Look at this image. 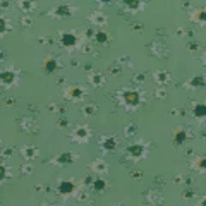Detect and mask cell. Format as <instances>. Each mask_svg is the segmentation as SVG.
<instances>
[{
  "label": "cell",
  "instance_id": "obj_19",
  "mask_svg": "<svg viewBox=\"0 0 206 206\" xmlns=\"http://www.w3.org/2000/svg\"><path fill=\"white\" fill-rule=\"evenodd\" d=\"M156 79H158V81H163V83H165V81H168V74H167V72H158V74H156Z\"/></svg>",
  "mask_w": 206,
  "mask_h": 206
},
{
  "label": "cell",
  "instance_id": "obj_2",
  "mask_svg": "<svg viewBox=\"0 0 206 206\" xmlns=\"http://www.w3.org/2000/svg\"><path fill=\"white\" fill-rule=\"evenodd\" d=\"M59 191L62 194H70V192L74 191V184H72V182H62L59 186Z\"/></svg>",
  "mask_w": 206,
  "mask_h": 206
},
{
  "label": "cell",
  "instance_id": "obj_15",
  "mask_svg": "<svg viewBox=\"0 0 206 206\" xmlns=\"http://www.w3.org/2000/svg\"><path fill=\"white\" fill-rule=\"evenodd\" d=\"M81 95H83L81 88H70V96H72V98H79Z\"/></svg>",
  "mask_w": 206,
  "mask_h": 206
},
{
  "label": "cell",
  "instance_id": "obj_13",
  "mask_svg": "<svg viewBox=\"0 0 206 206\" xmlns=\"http://www.w3.org/2000/svg\"><path fill=\"white\" fill-rule=\"evenodd\" d=\"M107 33H103V31H100V33H96V41H98V43H105V41H107Z\"/></svg>",
  "mask_w": 206,
  "mask_h": 206
},
{
  "label": "cell",
  "instance_id": "obj_17",
  "mask_svg": "<svg viewBox=\"0 0 206 206\" xmlns=\"http://www.w3.org/2000/svg\"><path fill=\"white\" fill-rule=\"evenodd\" d=\"M95 189H96V191H103V189H105V182H103V180H95Z\"/></svg>",
  "mask_w": 206,
  "mask_h": 206
},
{
  "label": "cell",
  "instance_id": "obj_14",
  "mask_svg": "<svg viewBox=\"0 0 206 206\" xmlns=\"http://www.w3.org/2000/svg\"><path fill=\"white\" fill-rule=\"evenodd\" d=\"M57 14H59V16H69V14H70V10H69L65 5H60L59 9H57Z\"/></svg>",
  "mask_w": 206,
  "mask_h": 206
},
{
  "label": "cell",
  "instance_id": "obj_4",
  "mask_svg": "<svg viewBox=\"0 0 206 206\" xmlns=\"http://www.w3.org/2000/svg\"><path fill=\"white\" fill-rule=\"evenodd\" d=\"M129 151H131V155H132L134 158H139L141 155H143L144 148L141 146V144H134V146H131V149H129Z\"/></svg>",
  "mask_w": 206,
  "mask_h": 206
},
{
  "label": "cell",
  "instance_id": "obj_3",
  "mask_svg": "<svg viewBox=\"0 0 206 206\" xmlns=\"http://www.w3.org/2000/svg\"><path fill=\"white\" fill-rule=\"evenodd\" d=\"M62 45H64V47H72V45H76V36H74V34H64V36H62Z\"/></svg>",
  "mask_w": 206,
  "mask_h": 206
},
{
  "label": "cell",
  "instance_id": "obj_23",
  "mask_svg": "<svg viewBox=\"0 0 206 206\" xmlns=\"http://www.w3.org/2000/svg\"><path fill=\"white\" fill-rule=\"evenodd\" d=\"M84 113H86V115H91V113H93V108H91V107H84Z\"/></svg>",
  "mask_w": 206,
  "mask_h": 206
},
{
  "label": "cell",
  "instance_id": "obj_20",
  "mask_svg": "<svg viewBox=\"0 0 206 206\" xmlns=\"http://www.w3.org/2000/svg\"><path fill=\"white\" fill-rule=\"evenodd\" d=\"M24 155H26V158H33L34 155H36V151H34L33 148H28V149L24 151Z\"/></svg>",
  "mask_w": 206,
  "mask_h": 206
},
{
  "label": "cell",
  "instance_id": "obj_7",
  "mask_svg": "<svg viewBox=\"0 0 206 206\" xmlns=\"http://www.w3.org/2000/svg\"><path fill=\"white\" fill-rule=\"evenodd\" d=\"M186 137H187V134H186V131H179L175 134V144L179 146V144H182L184 141H186Z\"/></svg>",
  "mask_w": 206,
  "mask_h": 206
},
{
  "label": "cell",
  "instance_id": "obj_5",
  "mask_svg": "<svg viewBox=\"0 0 206 206\" xmlns=\"http://www.w3.org/2000/svg\"><path fill=\"white\" fill-rule=\"evenodd\" d=\"M74 160H76V156L72 153H64L59 156V163H72Z\"/></svg>",
  "mask_w": 206,
  "mask_h": 206
},
{
  "label": "cell",
  "instance_id": "obj_11",
  "mask_svg": "<svg viewBox=\"0 0 206 206\" xmlns=\"http://www.w3.org/2000/svg\"><path fill=\"white\" fill-rule=\"evenodd\" d=\"M115 144H117V143H115V139H112V137L107 139V141H103V148H105V149H113Z\"/></svg>",
  "mask_w": 206,
  "mask_h": 206
},
{
  "label": "cell",
  "instance_id": "obj_16",
  "mask_svg": "<svg viewBox=\"0 0 206 206\" xmlns=\"http://www.w3.org/2000/svg\"><path fill=\"white\" fill-rule=\"evenodd\" d=\"M101 81H103V76H100V74L91 76V83H93V84H101Z\"/></svg>",
  "mask_w": 206,
  "mask_h": 206
},
{
  "label": "cell",
  "instance_id": "obj_10",
  "mask_svg": "<svg viewBox=\"0 0 206 206\" xmlns=\"http://www.w3.org/2000/svg\"><path fill=\"white\" fill-rule=\"evenodd\" d=\"M191 84H192L194 88H197V86H203V84H205V78H203V76H197V78H194L192 81H191Z\"/></svg>",
  "mask_w": 206,
  "mask_h": 206
},
{
  "label": "cell",
  "instance_id": "obj_27",
  "mask_svg": "<svg viewBox=\"0 0 206 206\" xmlns=\"http://www.w3.org/2000/svg\"><path fill=\"white\" fill-rule=\"evenodd\" d=\"M127 134H134V127H132V126L127 129Z\"/></svg>",
  "mask_w": 206,
  "mask_h": 206
},
{
  "label": "cell",
  "instance_id": "obj_9",
  "mask_svg": "<svg viewBox=\"0 0 206 206\" xmlns=\"http://www.w3.org/2000/svg\"><path fill=\"white\" fill-rule=\"evenodd\" d=\"M45 69H47L48 72H53V70L57 69V62H55L53 59H48L47 60V64H45Z\"/></svg>",
  "mask_w": 206,
  "mask_h": 206
},
{
  "label": "cell",
  "instance_id": "obj_25",
  "mask_svg": "<svg viewBox=\"0 0 206 206\" xmlns=\"http://www.w3.org/2000/svg\"><path fill=\"white\" fill-rule=\"evenodd\" d=\"M197 19H199V21H203V19H205V10H201V12L197 14Z\"/></svg>",
  "mask_w": 206,
  "mask_h": 206
},
{
  "label": "cell",
  "instance_id": "obj_6",
  "mask_svg": "<svg viewBox=\"0 0 206 206\" xmlns=\"http://www.w3.org/2000/svg\"><path fill=\"white\" fill-rule=\"evenodd\" d=\"M205 113H206V107L203 105V103H199V105L194 107V117L201 118V117H205Z\"/></svg>",
  "mask_w": 206,
  "mask_h": 206
},
{
  "label": "cell",
  "instance_id": "obj_8",
  "mask_svg": "<svg viewBox=\"0 0 206 206\" xmlns=\"http://www.w3.org/2000/svg\"><path fill=\"white\" fill-rule=\"evenodd\" d=\"M14 81V74L12 72H2V83L4 84H10Z\"/></svg>",
  "mask_w": 206,
  "mask_h": 206
},
{
  "label": "cell",
  "instance_id": "obj_24",
  "mask_svg": "<svg viewBox=\"0 0 206 206\" xmlns=\"http://www.w3.org/2000/svg\"><path fill=\"white\" fill-rule=\"evenodd\" d=\"M0 31H2V33H5V21H4V19L0 21Z\"/></svg>",
  "mask_w": 206,
  "mask_h": 206
},
{
  "label": "cell",
  "instance_id": "obj_21",
  "mask_svg": "<svg viewBox=\"0 0 206 206\" xmlns=\"http://www.w3.org/2000/svg\"><path fill=\"white\" fill-rule=\"evenodd\" d=\"M127 5L131 9H137L139 5H141V2H137V0H132V2H127Z\"/></svg>",
  "mask_w": 206,
  "mask_h": 206
},
{
  "label": "cell",
  "instance_id": "obj_12",
  "mask_svg": "<svg viewBox=\"0 0 206 206\" xmlns=\"http://www.w3.org/2000/svg\"><path fill=\"white\" fill-rule=\"evenodd\" d=\"M76 136L78 137H86V136H89V131L86 127H79L78 131H76Z\"/></svg>",
  "mask_w": 206,
  "mask_h": 206
},
{
  "label": "cell",
  "instance_id": "obj_22",
  "mask_svg": "<svg viewBox=\"0 0 206 206\" xmlns=\"http://www.w3.org/2000/svg\"><path fill=\"white\" fill-rule=\"evenodd\" d=\"M21 7H22L24 10H29L31 9V4H29V2H22V4H21Z\"/></svg>",
  "mask_w": 206,
  "mask_h": 206
},
{
  "label": "cell",
  "instance_id": "obj_26",
  "mask_svg": "<svg viewBox=\"0 0 206 206\" xmlns=\"http://www.w3.org/2000/svg\"><path fill=\"white\" fill-rule=\"evenodd\" d=\"M22 21H24V26H29V24H31V19H29V17H26V19H22Z\"/></svg>",
  "mask_w": 206,
  "mask_h": 206
},
{
  "label": "cell",
  "instance_id": "obj_18",
  "mask_svg": "<svg viewBox=\"0 0 206 206\" xmlns=\"http://www.w3.org/2000/svg\"><path fill=\"white\" fill-rule=\"evenodd\" d=\"M91 17L95 19V22H105V21H107V17H105V16H100V14H93Z\"/></svg>",
  "mask_w": 206,
  "mask_h": 206
},
{
  "label": "cell",
  "instance_id": "obj_1",
  "mask_svg": "<svg viewBox=\"0 0 206 206\" xmlns=\"http://www.w3.org/2000/svg\"><path fill=\"white\" fill-rule=\"evenodd\" d=\"M124 100H126L127 105H132V107H134V105L139 103V95H137L136 91H127L126 96H124Z\"/></svg>",
  "mask_w": 206,
  "mask_h": 206
}]
</instances>
